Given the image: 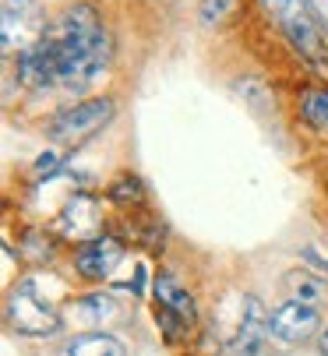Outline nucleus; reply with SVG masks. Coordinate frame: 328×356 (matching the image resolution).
<instances>
[{"label":"nucleus","instance_id":"4","mask_svg":"<svg viewBox=\"0 0 328 356\" xmlns=\"http://www.w3.org/2000/svg\"><path fill=\"white\" fill-rule=\"evenodd\" d=\"M114 113H117V103L109 95H95V99H85V103L64 106L49 120V138L61 145H81L114 120Z\"/></svg>","mask_w":328,"mask_h":356},{"label":"nucleus","instance_id":"6","mask_svg":"<svg viewBox=\"0 0 328 356\" xmlns=\"http://www.w3.org/2000/svg\"><path fill=\"white\" fill-rule=\"evenodd\" d=\"M314 335H321V318L311 303L290 300L272 311V339H279L286 346H300Z\"/></svg>","mask_w":328,"mask_h":356},{"label":"nucleus","instance_id":"5","mask_svg":"<svg viewBox=\"0 0 328 356\" xmlns=\"http://www.w3.org/2000/svg\"><path fill=\"white\" fill-rule=\"evenodd\" d=\"M152 289H155V321H159L162 335H166L170 342L187 339L191 328H194V321H198L191 293L170 272H159L155 282H152Z\"/></svg>","mask_w":328,"mask_h":356},{"label":"nucleus","instance_id":"16","mask_svg":"<svg viewBox=\"0 0 328 356\" xmlns=\"http://www.w3.org/2000/svg\"><path fill=\"white\" fill-rule=\"evenodd\" d=\"M61 173V159L53 156V152H46V156L36 159V180H49V177H57Z\"/></svg>","mask_w":328,"mask_h":356},{"label":"nucleus","instance_id":"18","mask_svg":"<svg viewBox=\"0 0 328 356\" xmlns=\"http://www.w3.org/2000/svg\"><path fill=\"white\" fill-rule=\"evenodd\" d=\"M318 349H321V356H328V328H321V335H318Z\"/></svg>","mask_w":328,"mask_h":356},{"label":"nucleus","instance_id":"9","mask_svg":"<svg viewBox=\"0 0 328 356\" xmlns=\"http://www.w3.org/2000/svg\"><path fill=\"white\" fill-rule=\"evenodd\" d=\"M272 335V314H265L261 300L247 296L244 300V318L233 339V353L237 356H261L265 353V339Z\"/></svg>","mask_w":328,"mask_h":356},{"label":"nucleus","instance_id":"2","mask_svg":"<svg viewBox=\"0 0 328 356\" xmlns=\"http://www.w3.org/2000/svg\"><path fill=\"white\" fill-rule=\"evenodd\" d=\"M268 22H276V29L286 35V42L297 49L300 57L321 64L328 57V39L321 32V22L311 8V0H258Z\"/></svg>","mask_w":328,"mask_h":356},{"label":"nucleus","instance_id":"1","mask_svg":"<svg viewBox=\"0 0 328 356\" xmlns=\"http://www.w3.org/2000/svg\"><path fill=\"white\" fill-rule=\"evenodd\" d=\"M42 39L53 46L61 71V85L68 92H85L114 57V39L95 4L78 0L68 4L49 25H42Z\"/></svg>","mask_w":328,"mask_h":356},{"label":"nucleus","instance_id":"12","mask_svg":"<svg viewBox=\"0 0 328 356\" xmlns=\"http://www.w3.org/2000/svg\"><path fill=\"white\" fill-rule=\"evenodd\" d=\"M64 356H124V346L106 332H88V335L71 339Z\"/></svg>","mask_w":328,"mask_h":356},{"label":"nucleus","instance_id":"17","mask_svg":"<svg viewBox=\"0 0 328 356\" xmlns=\"http://www.w3.org/2000/svg\"><path fill=\"white\" fill-rule=\"evenodd\" d=\"M311 8H314V15H318V22H321V32H325V39H328V0H311Z\"/></svg>","mask_w":328,"mask_h":356},{"label":"nucleus","instance_id":"11","mask_svg":"<svg viewBox=\"0 0 328 356\" xmlns=\"http://www.w3.org/2000/svg\"><path fill=\"white\" fill-rule=\"evenodd\" d=\"M297 110L311 131L328 134V88H304L297 99Z\"/></svg>","mask_w":328,"mask_h":356},{"label":"nucleus","instance_id":"3","mask_svg":"<svg viewBox=\"0 0 328 356\" xmlns=\"http://www.w3.org/2000/svg\"><path fill=\"white\" fill-rule=\"evenodd\" d=\"M4 314H8V325L18 335H57L61 325H64L61 307L49 296L39 293V282L36 279H25V282H18L11 289Z\"/></svg>","mask_w":328,"mask_h":356},{"label":"nucleus","instance_id":"15","mask_svg":"<svg viewBox=\"0 0 328 356\" xmlns=\"http://www.w3.org/2000/svg\"><path fill=\"white\" fill-rule=\"evenodd\" d=\"M71 314L78 321H85V325H95V321L114 314V300H109V296H81L75 307H71Z\"/></svg>","mask_w":328,"mask_h":356},{"label":"nucleus","instance_id":"10","mask_svg":"<svg viewBox=\"0 0 328 356\" xmlns=\"http://www.w3.org/2000/svg\"><path fill=\"white\" fill-rule=\"evenodd\" d=\"M286 293H290V300H300V303H311V307H318V303H325L328 300V282L321 279V275H314V272H290L286 275Z\"/></svg>","mask_w":328,"mask_h":356},{"label":"nucleus","instance_id":"13","mask_svg":"<svg viewBox=\"0 0 328 356\" xmlns=\"http://www.w3.org/2000/svg\"><path fill=\"white\" fill-rule=\"evenodd\" d=\"M106 197L114 201V205H120V209H138V205H145V184L134 173H120L114 184L106 187Z\"/></svg>","mask_w":328,"mask_h":356},{"label":"nucleus","instance_id":"8","mask_svg":"<svg viewBox=\"0 0 328 356\" xmlns=\"http://www.w3.org/2000/svg\"><path fill=\"white\" fill-rule=\"evenodd\" d=\"M57 233L64 240H75V243H85L92 236L102 233V219H99V201L92 194H75L64 212L57 216Z\"/></svg>","mask_w":328,"mask_h":356},{"label":"nucleus","instance_id":"7","mask_svg":"<svg viewBox=\"0 0 328 356\" xmlns=\"http://www.w3.org/2000/svg\"><path fill=\"white\" fill-rule=\"evenodd\" d=\"M124 261V243L114 240V236H92L85 243H78L75 250V268L81 279H106V275H114V268Z\"/></svg>","mask_w":328,"mask_h":356},{"label":"nucleus","instance_id":"14","mask_svg":"<svg viewBox=\"0 0 328 356\" xmlns=\"http://www.w3.org/2000/svg\"><path fill=\"white\" fill-rule=\"evenodd\" d=\"M240 11V0H198V22L201 29H219Z\"/></svg>","mask_w":328,"mask_h":356}]
</instances>
